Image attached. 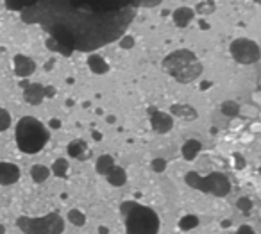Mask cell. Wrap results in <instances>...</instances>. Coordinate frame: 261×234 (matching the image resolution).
<instances>
[{"label":"cell","instance_id":"6da1fadb","mask_svg":"<svg viewBox=\"0 0 261 234\" xmlns=\"http://www.w3.org/2000/svg\"><path fill=\"white\" fill-rule=\"evenodd\" d=\"M23 23L39 25L50 38L47 49L72 56L95 52L123 38L139 7L149 0H4Z\"/></svg>","mask_w":261,"mask_h":234},{"label":"cell","instance_id":"7a4b0ae2","mask_svg":"<svg viewBox=\"0 0 261 234\" xmlns=\"http://www.w3.org/2000/svg\"><path fill=\"white\" fill-rule=\"evenodd\" d=\"M120 213L125 222V234H157L161 222L157 213L139 202L125 201L120 204Z\"/></svg>","mask_w":261,"mask_h":234},{"label":"cell","instance_id":"3957f363","mask_svg":"<svg viewBox=\"0 0 261 234\" xmlns=\"http://www.w3.org/2000/svg\"><path fill=\"white\" fill-rule=\"evenodd\" d=\"M15 139L17 147L23 154H38L49 143L50 133L43 122L34 117H22L15 127Z\"/></svg>","mask_w":261,"mask_h":234},{"label":"cell","instance_id":"277c9868","mask_svg":"<svg viewBox=\"0 0 261 234\" xmlns=\"http://www.w3.org/2000/svg\"><path fill=\"white\" fill-rule=\"evenodd\" d=\"M161 67L170 77L181 84L193 83L202 73V63L195 56V52L188 50V49H179V50L170 52L163 59Z\"/></svg>","mask_w":261,"mask_h":234},{"label":"cell","instance_id":"5b68a950","mask_svg":"<svg viewBox=\"0 0 261 234\" xmlns=\"http://www.w3.org/2000/svg\"><path fill=\"white\" fill-rule=\"evenodd\" d=\"M17 227L23 234H63L65 220L59 211H50L43 217H18Z\"/></svg>","mask_w":261,"mask_h":234},{"label":"cell","instance_id":"8992f818","mask_svg":"<svg viewBox=\"0 0 261 234\" xmlns=\"http://www.w3.org/2000/svg\"><path fill=\"white\" fill-rule=\"evenodd\" d=\"M184 183L193 190L213 197H227L231 193V181L222 172H211L204 177L197 172H188L184 175Z\"/></svg>","mask_w":261,"mask_h":234},{"label":"cell","instance_id":"52a82bcc","mask_svg":"<svg viewBox=\"0 0 261 234\" xmlns=\"http://www.w3.org/2000/svg\"><path fill=\"white\" fill-rule=\"evenodd\" d=\"M229 52L236 63L240 65H254L260 61V45L256 43L254 39L249 38H238L231 41L229 45Z\"/></svg>","mask_w":261,"mask_h":234},{"label":"cell","instance_id":"ba28073f","mask_svg":"<svg viewBox=\"0 0 261 234\" xmlns=\"http://www.w3.org/2000/svg\"><path fill=\"white\" fill-rule=\"evenodd\" d=\"M150 125H152V129H154L156 133L167 134L174 127V118L168 113L150 109Z\"/></svg>","mask_w":261,"mask_h":234},{"label":"cell","instance_id":"9c48e42d","mask_svg":"<svg viewBox=\"0 0 261 234\" xmlns=\"http://www.w3.org/2000/svg\"><path fill=\"white\" fill-rule=\"evenodd\" d=\"M23 86V99L31 106H39L45 99V86L39 83H22Z\"/></svg>","mask_w":261,"mask_h":234},{"label":"cell","instance_id":"30bf717a","mask_svg":"<svg viewBox=\"0 0 261 234\" xmlns=\"http://www.w3.org/2000/svg\"><path fill=\"white\" fill-rule=\"evenodd\" d=\"M20 177H22V172L15 163H0V186H11V184L18 183Z\"/></svg>","mask_w":261,"mask_h":234},{"label":"cell","instance_id":"8fae6325","mask_svg":"<svg viewBox=\"0 0 261 234\" xmlns=\"http://www.w3.org/2000/svg\"><path fill=\"white\" fill-rule=\"evenodd\" d=\"M13 65H15V73L18 77H29L36 72V63L34 59H31L29 56H23V54H18V56L13 57Z\"/></svg>","mask_w":261,"mask_h":234},{"label":"cell","instance_id":"7c38bea8","mask_svg":"<svg viewBox=\"0 0 261 234\" xmlns=\"http://www.w3.org/2000/svg\"><path fill=\"white\" fill-rule=\"evenodd\" d=\"M170 117H179L184 120H195L197 118V109L190 104H174L170 107Z\"/></svg>","mask_w":261,"mask_h":234},{"label":"cell","instance_id":"4fadbf2b","mask_svg":"<svg viewBox=\"0 0 261 234\" xmlns=\"http://www.w3.org/2000/svg\"><path fill=\"white\" fill-rule=\"evenodd\" d=\"M68 156L75 157V159H86V157L89 156L88 152V145H86V141H83V139H73V141H70V145H68Z\"/></svg>","mask_w":261,"mask_h":234},{"label":"cell","instance_id":"5bb4252c","mask_svg":"<svg viewBox=\"0 0 261 234\" xmlns=\"http://www.w3.org/2000/svg\"><path fill=\"white\" fill-rule=\"evenodd\" d=\"M88 67L89 70L97 75H102V73L109 72V65L104 61V57L99 56V54H89L88 56Z\"/></svg>","mask_w":261,"mask_h":234},{"label":"cell","instance_id":"9a60e30c","mask_svg":"<svg viewBox=\"0 0 261 234\" xmlns=\"http://www.w3.org/2000/svg\"><path fill=\"white\" fill-rule=\"evenodd\" d=\"M107 183L111 184V186H115V188H120V186H123V184L127 183V173H125V170L120 167H113V170L106 175Z\"/></svg>","mask_w":261,"mask_h":234},{"label":"cell","instance_id":"2e32d148","mask_svg":"<svg viewBox=\"0 0 261 234\" xmlns=\"http://www.w3.org/2000/svg\"><path fill=\"white\" fill-rule=\"evenodd\" d=\"M191 18H193V9L190 7H179L174 11V23L177 27H186L191 22Z\"/></svg>","mask_w":261,"mask_h":234},{"label":"cell","instance_id":"e0dca14e","mask_svg":"<svg viewBox=\"0 0 261 234\" xmlns=\"http://www.w3.org/2000/svg\"><path fill=\"white\" fill-rule=\"evenodd\" d=\"M202 150V145H200V141L197 139H188L186 143L183 145V157L186 161H193L195 157L199 156V152Z\"/></svg>","mask_w":261,"mask_h":234},{"label":"cell","instance_id":"ac0fdd59","mask_svg":"<svg viewBox=\"0 0 261 234\" xmlns=\"http://www.w3.org/2000/svg\"><path fill=\"white\" fill-rule=\"evenodd\" d=\"M113 167H115V161H113V157L109 156V154L100 156L99 159H97V165H95V168H97V173L104 175V177H106L107 173L111 172Z\"/></svg>","mask_w":261,"mask_h":234},{"label":"cell","instance_id":"d6986e66","mask_svg":"<svg viewBox=\"0 0 261 234\" xmlns=\"http://www.w3.org/2000/svg\"><path fill=\"white\" fill-rule=\"evenodd\" d=\"M49 175H50V168H47L45 165H34L31 168V177H33V181L36 184L45 183L49 179Z\"/></svg>","mask_w":261,"mask_h":234},{"label":"cell","instance_id":"ffe728a7","mask_svg":"<svg viewBox=\"0 0 261 234\" xmlns=\"http://www.w3.org/2000/svg\"><path fill=\"white\" fill-rule=\"evenodd\" d=\"M50 173H54L56 177H61V179L67 177V173H68V161L67 159H63V157L56 159L54 165H52V168H50Z\"/></svg>","mask_w":261,"mask_h":234},{"label":"cell","instance_id":"44dd1931","mask_svg":"<svg viewBox=\"0 0 261 234\" xmlns=\"http://www.w3.org/2000/svg\"><path fill=\"white\" fill-rule=\"evenodd\" d=\"M199 217H195V215H186V217H183L181 220H179V229L181 231H191V229L199 227Z\"/></svg>","mask_w":261,"mask_h":234},{"label":"cell","instance_id":"7402d4cb","mask_svg":"<svg viewBox=\"0 0 261 234\" xmlns=\"http://www.w3.org/2000/svg\"><path fill=\"white\" fill-rule=\"evenodd\" d=\"M68 220L70 223H73L75 227H83L84 223H86V215L83 211H79V209H70L68 211Z\"/></svg>","mask_w":261,"mask_h":234},{"label":"cell","instance_id":"603a6c76","mask_svg":"<svg viewBox=\"0 0 261 234\" xmlns=\"http://www.w3.org/2000/svg\"><path fill=\"white\" fill-rule=\"evenodd\" d=\"M222 113L226 115V117H229V118H234V117H238V113H240V106L236 104V102H233V100H226L222 104Z\"/></svg>","mask_w":261,"mask_h":234},{"label":"cell","instance_id":"cb8c5ba5","mask_svg":"<svg viewBox=\"0 0 261 234\" xmlns=\"http://www.w3.org/2000/svg\"><path fill=\"white\" fill-rule=\"evenodd\" d=\"M11 127V115L7 109L0 107V133H4L7 129Z\"/></svg>","mask_w":261,"mask_h":234},{"label":"cell","instance_id":"d4e9b609","mask_svg":"<svg viewBox=\"0 0 261 234\" xmlns=\"http://www.w3.org/2000/svg\"><path fill=\"white\" fill-rule=\"evenodd\" d=\"M236 206H238L240 211L247 215V213L252 209V201H250V199H247V197H242V199H238V204H236Z\"/></svg>","mask_w":261,"mask_h":234},{"label":"cell","instance_id":"484cf974","mask_svg":"<svg viewBox=\"0 0 261 234\" xmlns=\"http://www.w3.org/2000/svg\"><path fill=\"white\" fill-rule=\"evenodd\" d=\"M165 168H167V161L165 159H154L152 161V170L154 172H163Z\"/></svg>","mask_w":261,"mask_h":234},{"label":"cell","instance_id":"4316f807","mask_svg":"<svg viewBox=\"0 0 261 234\" xmlns=\"http://www.w3.org/2000/svg\"><path fill=\"white\" fill-rule=\"evenodd\" d=\"M122 41H120V45H122V49H131L134 45V38H131V36H125V38H120Z\"/></svg>","mask_w":261,"mask_h":234},{"label":"cell","instance_id":"83f0119b","mask_svg":"<svg viewBox=\"0 0 261 234\" xmlns=\"http://www.w3.org/2000/svg\"><path fill=\"white\" fill-rule=\"evenodd\" d=\"M236 234H256V233L250 225H240L238 231H236Z\"/></svg>","mask_w":261,"mask_h":234},{"label":"cell","instance_id":"f1b7e54d","mask_svg":"<svg viewBox=\"0 0 261 234\" xmlns=\"http://www.w3.org/2000/svg\"><path fill=\"white\" fill-rule=\"evenodd\" d=\"M50 127H52V129H59V127H61V122H59L57 118H54V120H50Z\"/></svg>","mask_w":261,"mask_h":234},{"label":"cell","instance_id":"f546056e","mask_svg":"<svg viewBox=\"0 0 261 234\" xmlns=\"http://www.w3.org/2000/svg\"><path fill=\"white\" fill-rule=\"evenodd\" d=\"M234 157H236V159H238V168H242V167H244V159H242V157H240V154H236V156H234Z\"/></svg>","mask_w":261,"mask_h":234},{"label":"cell","instance_id":"4dcf8cb0","mask_svg":"<svg viewBox=\"0 0 261 234\" xmlns=\"http://www.w3.org/2000/svg\"><path fill=\"white\" fill-rule=\"evenodd\" d=\"M229 225H231V222H229V220H226V222H222V227H224V229H227Z\"/></svg>","mask_w":261,"mask_h":234},{"label":"cell","instance_id":"1f68e13d","mask_svg":"<svg viewBox=\"0 0 261 234\" xmlns=\"http://www.w3.org/2000/svg\"><path fill=\"white\" fill-rule=\"evenodd\" d=\"M107 233H109V231H107L106 227H100V234H107Z\"/></svg>","mask_w":261,"mask_h":234},{"label":"cell","instance_id":"d6a6232c","mask_svg":"<svg viewBox=\"0 0 261 234\" xmlns=\"http://www.w3.org/2000/svg\"><path fill=\"white\" fill-rule=\"evenodd\" d=\"M0 234H6V227L4 225H0Z\"/></svg>","mask_w":261,"mask_h":234}]
</instances>
